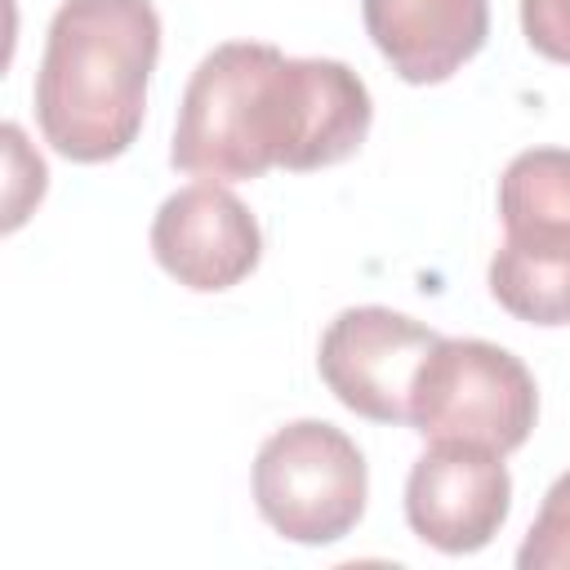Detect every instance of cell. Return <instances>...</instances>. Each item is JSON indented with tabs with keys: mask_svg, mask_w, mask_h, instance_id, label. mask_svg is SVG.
Masks as SVG:
<instances>
[{
	"mask_svg": "<svg viewBox=\"0 0 570 570\" xmlns=\"http://www.w3.org/2000/svg\"><path fill=\"white\" fill-rule=\"evenodd\" d=\"M370 89L334 58H285L263 40H227L187 80L169 160L196 178H258L347 160L370 134Z\"/></svg>",
	"mask_w": 570,
	"mask_h": 570,
	"instance_id": "cell-1",
	"label": "cell"
},
{
	"mask_svg": "<svg viewBox=\"0 0 570 570\" xmlns=\"http://www.w3.org/2000/svg\"><path fill=\"white\" fill-rule=\"evenodd\" d=\"M156 58L160 18L151 0H62L36 71L45 142L76 165L129 151L142 129Z\"/></svg>",
	"mask_w": 570,
	"mask_h": 570,
	"instance_id": "cell-2",
	"label": "cell"
},
{
	"mask_svg": "<svg viewBox=\"0 0 570 570\" xmlns=\"http://www.w3.org/2000/svg\"><path fill=\"white\" fill-rule=\"evenodd\" d=\"M539 392L521 356L485 338H436L410 387V423L428 441H463L494 454L525 445Z\"/></svg>",
	"mask_w": 570,
	"mask_h": 570,
	"instance_id": "cell-3",
	"label": "cell"
},
{
	"mask_svg": "<svg viewBox=\"0 0 570 570\" xmlns=\"http://www.w3.org/2000/svg\"><path fill=\"white\" fill-rule=\"evenodd\" d=\"M365 494V454L343 428L325 419L285 423L254 459V503L263 521L289 543L343 539L361 521Z\"/></svg>",
	"mask_w": 570,
	"mask_h": 570,
	"instance_id": "cell-4",
	"label": "cell"
},
{
	"mask_svg": "<svg viewBox=\"0 0 570 570\" xmlns=\"http://www.w3.org/2000/svg\"><path fill=\"white\" fill-rule=\"evenodd\" d=\"M436 330L392 307H347L321 334L325 387L374 423H410V387L423 356L436 347Z\"/></svg>",
	"mask_w": 570,
	"mask_h": 570,
	"instance_id": "cell-5",
	"label": "cell"
},
{
	"mask_svg": "<svg viewBox=\"0 0 570 570\" xmlns=\"http://www.w3.org/2000/svg\"><path fill=\"white\" fill-rule=\"evenodd\" d=\"M512 508V476L503 454L463 445V441H432L428 454L414 459L405 481V521L410 530L432 543L436 552L463 557L485 548Z\"/></svg>",
	"mask_w": 570,
	"mask_h": 570,
	"instance_id": "cell-6",
	"label": "cell"
},
{
	"mask_svg": "<svg viewBox=\"0 0 570 570\" xmlns=\"http://www.w3.org/2000/svg\"><path fill=\"white\" fill-rule=\"evenodd\" d=\"M151 254L178 285L218 294L258 267L263 232L249 205L209 178L165 196L151 223Z\"/></svg>",
	"mask_w": 570,
	"mask_h": 570,
	"instance_id": "cell-7",
	"label": "cell"
},
{
	"mask_svg": "<svg viewBox=\"0 0 570 570\" xmlns=\"http://www.w3.org/2000/svg\"><path fill=\"white\" fill-rule=\"evenodd\" d=\"M365 31L410 85L450 80L490 36V0H361Z\"/></svg>",
	"mask_w": 570,
	"mask_h": 570,
	"instance_id": "cell-8",
	"label": "cell"
},
{
	"mask_svg": "<svg viewBox=\"0 0 570 570\" xmlns=\"http://www.w3.org/2000/svg\"><path fill=\"white\" fill-rule=\"evenodd\" d=\"M490 294L530 325H570V236H503L490 258Z\"/></svg>",
	"mask_w": 570,
	"mask_h": 570,
	"instance_id": "cell-9",
	"label": "cell"
},
{
	"mask_svg": "<svg viewBox=\"0 0 570 570\" xmlns=\"http://www.w3.org/2000/svg\"><path fill=\"white\" fill-rule=\"evenodd\" d=\"M499 214L512 236H570V151L530 147L499 178Z\"/></svg>",
	"mask_w": 570,
	"mask_h": 570,
	"instance_id": "cell-10",
	"label": "cell"
},
{
	"mask_svg": "<svg viewBox=\"0 0 570 570\" xmlns=\"http://www.w3.org/2000/svg\"><path fill=\"white\" fill-rule=\"evenodd\" d=\"M521 570H570V472L552 481L543 508L517 552Z\"/></svg>",
	"mask_w": 570,
	"mask_h": 570,
	"instance_id": "cell-11",
	"label": "cell"
},
{
	"mask_svg": "<svg viewBox=\"0 0 570 570\" xmlns=\"http://www.w3.org/2000/svg\"><path fill=\"white\" fill-rule=\"evenodd\" d=\"M521 31L543 58L570 62V0H521Z\"/></svg>",
	"mask_w": 570,
	"mask_h": 570,
	"instance_id": "cell-12",
	"label": "cell"
}]
</instances>
